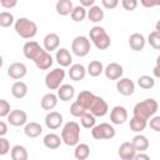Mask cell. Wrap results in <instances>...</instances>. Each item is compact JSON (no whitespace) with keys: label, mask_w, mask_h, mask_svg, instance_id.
Wrapping results in <instances>:
<instances>
[{"label":"cell","mask_w":160,"mask_h":160,"mask_svg":"<svg viewBox=\"0 0 160 160\" xmlns=\"http://www.w3.org/2000/svg\"><path fill=\"white\" fill-rule=\"evenodd\" d=\"M159 109V104L155 99H145L138 104H135L134 109H132V114L134 116L141 118L144 120H149L151 116H154L156 114Z\"/></svg>","instance_id":"6da1fadb"},{"label":"cell","mask_w":160,"mask_h":160,"mask_svg":"<svg viewBox=\"0 0 160 160\" xmlns=\"http://www.w3.org/2000/svg\"><path fill=\"white\" fill-rule=\"evenodd\" d=\"M62 142L68 146H75L80 141V125L76 121H68L61 130Z\"/></svg>","instance_id":"7a4b0ae2"},{"label":"cell","mask_w":160,"mask_h":160,"mask_svg":"<svg viewBox=\"0 0 160 160\" xmlns=\"http://www.w3.org/2000/svg\"><path fill=\"white\" fill-rule=\"evenodd\" d=\"M14 29L20 38L26 40L32 39L38 34V25L28 18H19L14 24Z\"/></svg>","instance_id":"3957f363"},{"label":"cell","mask_w":160,"mask_h":160,"mask_svg":"<svg viewBox=\"0 0 160 160\" xmlns=\"http://www.w3.org/2000/svg\"><path fill=\"white\" fill-rule=\"evenodd\" d=\"M89 38L92 41V44L95 45V48L99 49V50H106L111 44L110 36L108 35L105 29L101 28V26H98V25H95L90 29Z\"/></svg>","instance_id":"277c9868"},{"label":"cell","mask_w":160,"mask_h":160,"mask_svg":"<svg viewBox=\"0 0 160 160\" xmlns=\"http://www.w3.org/2000/svg\"><path fill=\"white\" fill-rule=\"evenodd\" d=\"M65 79V70L61 68L52 69L45 75V85L49 90H58Z\"/></svg>","instance_id":"5b68a950"},{"label":"cell","mask_w":160,"mask_h":160,"mask_svg":"<svg viewBox=\"0 0 160 160\" xmlns=\"http://www.w3.org/2000/svg\"><path fill=\"white\" fill-rule=\"evenodd\" d=\"M115 134L116 131L114 126L108 122H101L91 129V136L96 140H110L115 136Z\"/></svg>","instance_id":"8992f818"},{"label":"cell","mask_w":160,"mask_h":160,"mask_svg":"<svg viewBox=\"0 0 160 160\" xmlns=\"http://www.w3.org/2000/svg\"><path fill=\"white\" fill-rule=\"evenodd\" d=\"M71 50L79 58L86 56L90 52V40L82 35L76 36L71 42Z\"/></svg>","instance_id":"52a82bcc"},{"label":"cell","mask_w":160,"mask_h":160,"mask_svg":"<svg viewBox=\"0 0 160 160\" xmlns=\"http://www.w3.org/2000/svg\"><path fill=\"white\" fill-rule=\"evenodd\" d=\"M89 111H90L91 114H94L96 118H102V116H105V115L108 114V111H109L108 102H106L102 98L96 96L95 100L92 101V104H91Z\"/></svg>","instance_id":"ba28073f"},{"label":"cell","mask_w":160,"mask_h":160,"mask_svg":"<svg viewBox=\"0 0 160 160\" xmlns=\"http://www.w3.org/2000/svg\"><path fill=\"white\" fill-rule=\"evenodd\" d=\"M34 62H35V65H36V68L39 69V70H48V69H50V66L52 65V56L50 55V52L48 51V50H45V49H42L40 52H39V55L32 60Z\"/></svg>","instance_id":"9c48e42d"},{"label":"cell","mask_w":160,"mask_h":160,"mask_svg":"<svg viewBox=\"0 0 160 160\" xmlns=\"http://www.w3.org/2000/svg\"><path fill=\"white\" fill-rule=\"evenodd\" d=\"M128 120V110L121 105H116L110 111V121L115 125H122Z\"/></svg>","instance_id":"30bf717a"},{"label":"cell","mask_w":160,"mask_h":160,"mask_svg":"<svg viewBox=\"0 0 160 160\" xmlns=\"http://www.w3.org/2000/svg\"><path fill=\"white\" fill-rule=\"evenodd\" d=\"M28 74V68L24 62H12L8 68V75L14 80H21Z\"/></svg>","instance_id":"8fae6325"},{"label":"cell","mask_w":160,"mask_h":160,"mask_svg":"<svg viewBox=\"0 0 160 160\" xmlns=\"http://www.w3.org/2000/svg\"><path fill=\"white\" fill-rule=\"evenodd\" d=\"M116 90L124 96H130L135 91V84L129 78H120L116 82Z\"/></svg>","instance_id":"7c38bea8"},{"label":"cell","mask_w":160,"mask_h":160,"mask_svg":"<svg viewBox=\"0 0 160 160\" xmlns=\"http://www.w3.org/2000/svg\"><path fill=\"white\" fill-rule=\"evenodd\" d=\"M42 49H44V48H41L38 41L30 40V41H26V42L24 44V46H22V54H24V56H25L26 59L34 60V59L39 55V52H40Z\"/></svg>","instance_id":"4fadbf2b"},{"label":"cell","mask_w":160,"mask_h":160,"mask_svg":"<svg viewBox=\"0 0 160 160\" xmlns=\"http://www.w3.org/2000/svg\"><path fill=\"white\" fill-rule=\"evenodd\" d=\"M8 121L12 126H22L28 122V114L24 110H12L8 115Z\"/></svg>","instance_id":"5bb4252c"},{"label":"cell","mask_w":160,"mask_h":160,"mask_svg":"<svg viewBox=\"0 0 160 160\" xmlns=\"http://www.w3.org/2000/svg\"><path fill=\"white\" fill-rule=\"evenodd\" d=\"M62 115L58 111H49L45 116V125L50 130H56L62 125Z\"/></svg>","instance_id":"9a60e30c"},{"label":"cell","mask_w":160,"mask_h":160,"mask_svg":"<svg viewBox=\"0 0 160 160\" xmlns=\"http://www.w3.org/2000/svg\"><path fill=\"white\" fill-rule=\"evenodd\" d=\"M136 149L135 146L132 145L131 141H125L122 142L120 146H119V150H118V154L120 156V159L122 160H132L136 155Z\"/></svg>","instance_id":"2e32d148"},{"label":"cell","mask_w":160,"mask_h":160,"mask_svg":"<svg viewBox=\"0 0 160 160\" xmlns=\"http://www.w3.org/2000/svg\"><path fill=\"white\" fill-rule=\"evenodd\" d=\"M104 74H105L106 79H109V80H119L124 74V69L118 62H110L104 69Z\"/></svg>","instance_id":"e0dca14e"},{"label":"cell","mask_w":160,"mask_h":160,"mask_svg":"<svg viewBox=\"0 0 160 160\" xmlns=\"http://www.w3.org/2000/svg\"><path fill=\"white\" fill-rule=\"evenodd\" d=\"M55 59L58 61V64L61 66V68H68L71 65L72 62V56L70 54V51L65 48H61V49H58L56 50V54H55Z\"/></svg>","instance_id":"ac0fdd59"},{"label":"cell","mask_w":160,"mask_h":160,"mask_svg":"<svg viewBox=\"0 0 160 160\" xmlns=\"http://www.w3.org/2000/svg\"><path fill=\"white\" fill-rule=\"evenodd\" d=\"M42 44H44V49L48 50L49 52H51L54 50H58L59 44H60V38L55 32H49V34L45 35V38L42 40Z\"/></svg>","instance_id":"d6986e66"},{"label":"cell","mask_w":160,"mask_h":160,"mask_svg":"<svg viewBox=\"0 0 160 160\" xmlns=\"http://www.w3.org/2000/svg\"><path fill=\"white\" fill-rule=\"evenodd\" d=\"M62 142V139L61 136H59L58 134H54V132H49L44 136L42 139V144L45 148L50 149V150H55V149H59L60 145Z\"/></svg>","instance_id":"ffe728a7"},{"label":"cell","mask_w":160,"mask_h":160,"mask_svg":"<svg viewBox=\"0 0 160 160\" xmlns=\"http://www.w3.org/2000/svg\"><path fill=\"white\" fill-rule=\"evenodd\" d=\"M145 42H146L145 38L140 32H134L129 36V46L134 51H141L145 48Z\"/></svg>","instance_id":"44dd1931"},{"label":"cell","mask_w":160,"mask_h":160,"mask_svg":"<svg viewBox=\"0 0 160 160\" xmlns=\"http://www.w3.org/2000/svg\"><path fill=\"white\" fill-rule=\"evenodd\" d=\"M86 72L88 70L82 64H72L69 69V78L74 81H80V80H84Z\"/></svg>","instance_id":"7402d4cb"},{"label":"cell","mask_w":160,"mask_h":160,"mask_svg":"<svg viewBox=\"0 0 160 160\" xmlns=\"http://www.w3.org/2000/svg\"><path fill=\"white\" fill-rule=\"evenodd\" d=\"M75 95V89L72 85L70 84H62L59 89H58V98L61 101H70Z\"/></svg>","instance_id":"603a6c76"},{"label":"cell","mask_w":160,"mask_h":160,"mask_svg":"<svg viewBox=\"0 0 160 160\" xmlns=\"http://www.w3.org/2000/svg\"><path fill=\"white\" fill-rule=\"evenodd\" d=\"M95 98H96V95H95L94 92H91V91H89V90H84V91H80V92H79V95H78V98H76V101L80 102V104L89 111V109H90L92 101L95 100Z\"/></svg>","instance_id":"cb8c5ba5"},{"label":"cell","mask_w":160,"mask_h":160,"mask_svg":"<svg viewBox=\"0 0 160 160\" xmlns=\"http://www.w3.org/2000/svg\"><path fill=\"white\" fill-rule=\"evenodd\" d=\"M41 132H42V126L39 122L30 121V122H26L24 126V134L28 138H38L41 135Z\"/></svg>","instance_id":"d4e9b609"},{"label":"cell","mask_w":160,"mask_h":160,"mask_svg":"<svg viewBox=\"0 0 160 160\" xmlns=\"http://www.w3.org/2000/svg\"><path fill=\"white\" fill-rule=\"evenodd\" d=\"M58 94H54V92H48V94H45L42 98H41V108L44 109V110H48V111H50V110H52L55 106H56V104H58Z\"/></svg>","instance_id":"484cf974"},{"label":"cell","mask_w":160,"mask_h":160,"mask_svg":"<svg viewBox=\"0 0 160 160\" xmlns=\"http://www.w3.org/2000/svg\"><path fill=\"white\" fill-rule=\"evenodd\" d=\"M11 94H12V96L15 99H22V98H25L26 94H28V85L24 81H21V80L15 81L12 84V86H11Z\"/></svg>","instance_id":"4316f807"},{"label":"cell","mask_w":160,"mask_h":160,"mask_svg":"<svg viewBox=\"0 0 160 160\" xmlns=\"http://www.w3.org/2000/svg\"><path fill=\"white\" fill-rule=\"evenodd\" d=\"M74 9V5H72V1L71 0H58L56 5H55V10L59 15L61 16H66V15H70L71 11Z\"/></svg>","instance_id":"83f0119b"},{"label":"cell","mask_w":160,"mask_h":160,"mask_svg":"<svg viewBox=\"0 0 160 160\" xmlns=\"http://www.w3.org/2000/svg\"><path fill=\"white\" fill-rule=\"evenodd\" d=\"M131 142L135 146L136 151H142L144 152V151H146L149 149V140H148V138L145 135H141V134L135 135L132 138Z\"/></svg>","instance_id":"f1b7e54d"},{"label":"cell","mask_w":160,"mask_h":160,"mask_svg":"<svg viewBox=\"0 0 160 160\" xmlns=\"http://www.w3.org/2000/svg\"><path fill=\"white\" fill-rule=\"evenodd\" d=\"M88 18L91 22H100L104 19V10L98 5H92L88 10Z\"/></svg>","instance_id":"f546056e"},{"label":"cell","mask_w":160,"mask_h":160,"mask_svg":"<svg viewBox=\"0 0 160 160\" xmlns=\"http://www.w3.org/2000/svg\"><path fill=\"white\" fill-rule=\"evenodd\" d=\"M90 155V148L88 144H84V142H80L78 145H75V149H74V156L75 159L78 160H85L88 159Z\"/></svg>","instance_id":"4dcf8cb0"},{"label":"cell","mask_w":160,"mask_h":160,"mask_svg":"<svg viewBox=\"0 0 160 160\" xmlns=\"http://www.w3.org/2000/svg\"><path fill=\"white\" fill-rule=\"evenodd\" d=\"M11 159L12 160H26L29 158V154H28V150L25 146L22 145H14L11 148Z\"/></svg>","instance_id":"1f68e13d"},{"label":"cell","mask_w":160,"mask_h":160,"mask_svg":"<svg viewBox=\"0 0 160 160\" xmlns=\"http://www.w3.org/2000/svg\"><path fill=\"white\" fill-rule=\"evenodd\" d=\"M86 70H88V74H89L90 76L96 78V76H99L100 74L104 72V66H102V62H101V61H99V60H92V61L89 62Z\"/></svg>","instance_id":"d6a6232c"},{"label":"cell","mask_w":160,"mask_h":160,"mask_svg":"<svg viewBox=\"0 0 160 160\" xmlns=\"http://www.w3.org/2000/svg\"><path fill=\"white\" fill-rule=\"evenodd\" d=\"M129 125H130V130H132L135 132H141L148 126V120H144V119L138 118V116H132L130 119V124Z\"/></svg>","instance_id":"836d02e7"},{"label":"cell","mask_w":160,"mask_h":160,"mask_svg":"<svg viewBox=\"0 0 160 160\" xmlns=\"http://www.w3.org/2000/svg\"><path fill=\"white\" fill-rule=\"evenodd\" d=\"M71 19L75 21V22H81L86 16H88V10L85 6L82 5H79V6H74L72 11H71Z\"/></svg>","instance_id":"e575fe53"},{"label":"cell","mask_w":160,"mask_h":160,"mask_svg":"<svg viewBox=\"0 0 160 160\" xmlns=\"http://www.w3.org/2000/svg\"><path fill=\"white\" fill-rule=\"evenodd\" d=\"M80 122H81L82 128H85V129H92L95 126V122H96V116L94 114H91L90 111H86L80 118Z\"/></svg>","instance_id":"d590c367"},{"label":"cell","mask_w":160,"mask_h":160,"mask_svg":"<svg viewBox=\"0 0 160 160\" xmlns=\"http://www.w3.org/2000/svg\"><path fill=\"white\" fill-rule=\"evenodd\" d=\"M138 85L144 90H150L155 86V80L150 75H141L138 79Z\"/></svg>","instance_id":"8d00e7d4"},{"label":"cell","mask_w":160,"mask_h":160,"mask_svg":"<svg viewBox=\"0 0 160 160\" xmlns=\"http://www.w3.org/2000/svg\"><path fill=\"white\" fill-rule=\"evenodd\" d=\"M15 19H14V15L9 11H1L0 12V26L1 28H9L11 25L15 24Z\"/></svg>","instance_id":"74e56055"},{"label":"cell","mask_w":160,"mask_h":160,"mask_svg":"<svg viewBox=\"0 0 160 160\" xmlns=\"http://www.w3.org/2000/svg\"><path fill=\"white\" fill-rule=\"evenodd\" d=\"M86 111H88V110H86L80 102H78V101H74V102L71 104V106H70V114H71L74 118H81Z\"/></svg>","instance_id":"f35d334b"},{"label":"cell","mask_w":160,"mask_h":160,"mask_svg":"<svg viewBox=\"0 0 160 160\" xmlns=\"http://www.w3.org/2000/svg\"><path fill=\"white\" fill-rule=\"evenodd\" d=\"M148 41L150 44V46L155 50H160V34L155 30V31H151L148 36Z\"/></svg>","instance_id":"ab89813d"},{"label":"cell","mask_w":160,"mask_h":160,"mask_svg":"<svg viewBox=\"0 0 160 160\" xmlns=\"http://www.w3.org/2000/svg\"><path fill=\"white\" fill-rule=\"evenodd\" d=\"M149 126L151 130L156 131V132H160V115H154L150 118V121H149Z\"/></svg>","instance_id":"60d3db41"},{"label":"cell","mask_w":160,"mask_h":160,"mask_svg":"<svg viewBox=\"0 0 160 160\" xmlns=\"http://www.w3.org/2000/svg\"><path fill=\"white\" fill-rule=\"evenodd\" d=\"M10 104L5 100V99H1L0 100V116L1 118H5L10 114Z\"/></svg>","instance_id":"b9f144b4"},{"label":"cell","mask_w":160,"mask_h":160,"mask_svg":"<svg viewBox=\"0 0 160 160\" xmlns=\"http://www.w3.org/2000/svg\"><path fill=\"white\" fill-rule=\"evenodd\" d=\"M10 150V142L8 139H5L4 136H0V155H5L8 154Z\"/></svg>","instance_id":"7bdbcfd3"},{"label":"cell","mask_w":160,"mask_h":160,"mask_svg":"<svg viewBox=\"0 0 160 160\" xmlns=\"http://www.w3.org/2000/svg\"><path fill=\"white\" fill-rule=\"evenodd\" d=\"M121 5L126 11H134L138 8V0H121Z\"/></svg>","instance_id":"ee69618b"},{"label":"cell","mask_w":160,"mask_h":160,"mask_svg":"<svg viewBox=\"0 0 160 160\" xmlns=\"http://www.w3.org/2000/svg\"><path fill=\"white\" fill-rule=\"evenodd\" d=\"M101 4L105 9L108 10H112L119 5V0H101Z\"/></svg>","instance_id":"f6af8a7d"},{"label":"cell","mask_w":160,"mask_h":160,"mask_svg":"<svg viewBox=\"0 0 160 160\" xmlns=\"http://www.w3.org/2000/svg\"><path fill=\"white\" fill-rule=\"evenodd\" d=\"M140 2L144 8H148V9L160 5V0H140Z\"/></svg>","instance_id":"bcb514c9"},{"label":"cell","mask_w":160,"mask_h":160,"mask_svg":"<svg viewBox=\"0 0 160 160\" xmlns=\"http://www.w3.org/2000/svg\"><path fill=\"white\" fill-rule=\"evenodd\" d=\"M0 4L4 9H12L16 6L18 0H0Z\"/></svg>","instance_id":"7dc6e473"},{"label":"cell","mask_w":160,"mask_h":160,"mask_svg":"<svg viewBox=\"0 0 160 160\" xmlns=\"http://www.w3.org/2000/svg\"><path fill=\"white\" fill-rule=\"evenodd\" d=\"M8 132V125L5 121H0V136H4Z\"/></svg>","instance_id":"c3c4849f"},{"label":"cell","mask_w":160,"mask_h":160,"mask_svg":"<svg viewBox=\"0 0 160 160\" xmlns=\"http://www.w3.org/2000/svg\"><path fill=\"white\" fill-rule=\"evenodd\" d=\"M134 159H135V160H140V159H144V160H149V159H150V156H149L148 154H142V151H139V154H136Z\"/></svg>","instance_id":"681fc988"},{"label":"cell","mask_w":160,"mask_h":160,"mask_svg":"<svg viewBox=\"0 0 160 160\" xmlns=\"http://www.w3.org/2000/svg\"><path fill=\"white\" fill-rule=\"evenodd\" d=\"M80 1V4L82 5V6H85V8H90V6H92L94 4H95V0H79Z\"/></svg>","instance_id":"f907efd6"},{"label":"cell","mask_w":160,"mask_h":160,"mask_svg":"<svg viewBox=\"0 0 160 160\" xmlns=\"http://www.w3.org/2000/svg\"><path fill=\"white\" fill-rule=\"evenodd\" d=\"M152 74H154L155 78H159V79H160V66L155 65V68L152 69Z\"/></svg>","instance_id":"816d5d0a"},{"label":"cell","mask_w":160,"mask_h":160,"mask_svg":"<svg viewBox=\"0 0 160 160\" xmlns=\"http://www.w3.org/2000/svg\"><path fill=\"white\" fill-rule=\"evenodd\" d=\"M155 30H156V31L160 34V20H159V21L155 24Z\"/></svg>","instance_id":"f5cc1de1"},{"label":"cell","mask_w":160,"mask_h":160,"mask_svg":"<svg viewBox=\"0 0 160 160\" xmlns=\"http://www.w3.org/2000/svg\"><path fill=\"white\" fill-rule=\"evenodd\" d=\"M156 65H158V66H160V55L156 58Z\"/></svg>","instance_id":"db71d44e"}]
</instances>
